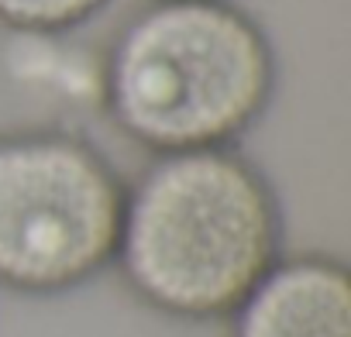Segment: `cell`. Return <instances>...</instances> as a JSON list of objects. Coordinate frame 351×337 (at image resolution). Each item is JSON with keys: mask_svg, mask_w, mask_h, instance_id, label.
I'll use <instances>...</instances> for the list:
<instances>
[{"mask_svg": "<svg viewBox=\"0 0 351 337\" xmlns=\"http://www.w3.org/2000/svg\"><path fill=\"white\" fill-rule=\"evenodd\" d=\"M124 186L83 127H0V289L56 299L110 272Z\"/></svg>", "mask_w": 351, "mask_h": 337, "instance_id": "cell-3", "label": "cell"}, {"mask_svg": "<svg viewBox=\"0 0 351 337\" xmlns=\"http://www.w3.org/2000/svg\"><path fill=\"white\" fill-rule=\"evenodd\" d=\"M276 90V42L238 0H141L104 42L100 114L148 155L241 145Z\"/></svg>", "mask_w": 351, "mask_h": 337, "instance_id": "cell-2", "label": "cell"}, {"mask_svg": "<svg viewBox=\"0 0 351 337\" xmlns=\"http://www.w3.org/2000/svg\"><path fill=\"white\" fill-rule=\"evenodd\" d=\"M114 0H0V32H83Z\"/></svg>", "mask_w": 351, "mask_h": 337, "instance_id": "cell-6", "label": "cell"}, {"mask_svg": "<svg viewBox=\"0 0 351 337\" xmlns=\"http://www.w3.org/2000/svg\"><path fill=\"white\" fill-rule=\"evenodd\" d=\"M228 337H351V272L330 251H282L224 316Z\"/></svg>", "mask_w": 351, "mask_h": 337, "instance_id": "cell-4", "label": "cell"}, {"mask_svg": "<svg viewBox=\"0 0 351 337\" xmlns=\"http://www.w3.org/2000/svg\"><path fill=\"white\" fill-rule=\"evenodd\" d=\"M282 251V197L241 145L162 151L124 186L110 272L165 320L224 323Z\"/></svg>", "mask_w": 351, "mask_h": 337, "instance_id": "cell-1", "label": "cell"}, {"mask_svg": "<svg viewBox=\"0 0 351 337\" xmlns=\"http://www.w3.org/2000/svg\"><path fill=\"white\" fill-rule=\"evenodd\" d=\"M83 32H0V83L38 110L32 124L80 127L100 114L104 45Z\"/></svg>", "mask_w": 351, "mask_h": 337, "instance_id": "cell-5", "label": "cell"}]
</instances>
